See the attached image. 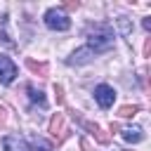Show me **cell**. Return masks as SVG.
I'll return each instance as SVG.
<instances>
[{"label":"cell","instance_id":"cell-1","mask_svg":"<svg viewBox=\"0 0 151 151\" xmlns=\"http://www.w3.org/2000/svg\"><path fill=\"white\" fill-rule=\"evenodd\" d=\"M113 42H116V38H113V31H111L109 26H94V31L87 33V45H85V47H87L90 52L99 54V52L111 50Z\"/></svg>","mask_w":151,"mask_h":151},{"label":"cell","instance_id":"cell-2","mask_svg":"<svg viewBox=\"0 0 151 151\" xmlns=\"http://www.w3.org/2000/svg\"><path fill=\"white\" fill-rule=\"evenodd\" d=\"M42 19H45V26H47L50 31H68V28H71L68 14H66L64 9H59V7H50Z\"/></svg>","mask_w":151,"mask_h":151},{"label":"cell","instance_id":"cell-3","mask_svg":"<svg viewBox=\"0 0 151 151\" xmlns=\"http://www.w3.org/2000/svg\"><path fill=\"white\" fill-rule=\"evenodd\" d=\"M94 99H97V104H99L101 109H111L113 101H116V90H113L111 85L101 83V85L94 87Z\"/></svg>","mask_w":151,"mask_h":151},{"label":"cell","instance_id":"cell-4","mask_svg":"<svg viewBox=\"0 0 151 151\" xmlns=\"http://www.w3.org/2000/svg\"><path fill=\"white\" fill-rule=\"evenodd\" d=\"M14 78H17V66H14V61H12L9 57L0 54V85H9V83H14Z\"/></svg>","mask_w":151,"mask_h":151},{"label":"cell","instance_id":"cell-5","mask_svg":"<svg viewBox=\"0 0 151 151\" xmlns=\"http://www.w3.org/2000/svg\"><path fill=\"white\" fill-rule=\"evenodd\" d=\"M2 149L5 151H28V144L21 134H7L2 139Z\"/></svg>","mask_w":151,"mask_h":151},{"label":"cell","instance_id":"cell-6","mask_svg":"<svg viewBox=\"0 0 151 151\" xmlns=\"http://www.w3.org/2000/svg\"><path fill=\"white\" fill-rule=\"evenodd\" d=\"M92 57H94V52H90L87 47H80V50H76V52L66 59V64H68V66H80V64L92 61Z\"/></svg>","mask_w":151,"mask_h":151},{"label":"cell","instance_id":"cell-7","mask_svg":"<svg viewBox=\"0 0 151 151\" xmlns=\"http://www.w3.org/2000/svg\"><path fill=\"white\" fill-rule=\"evenodd\" d=\"M64 130H66L64 116H61V113H54L52 120H50V132H52V137H54L57 142H61V139H64Z\"/></svg>","mask_w":151,"mask_h":151},{"label":"cell","instance_id":"cell-8","mask_svg":"<svg viewBox=\"0 0 151 151\" xmlns=\"http://www.w3.org/2000/svg\"><path fill=\"white\" fill-rule=\"evenodd\" d=\"M120 137H123L125 142H130V144H137V142L144 139V130H142L139 125H127V127L120 130Z\"/></svg>","mask_w":151,"mask_h":151},{"label":"cell","instance_id":"cell-9","mask_svg":"<svg viewBox=\"0 0 151 151\" xmlns=\"http://www.w3.org/2000/svg\"><path fill=\"white\" fill-rule=\"evenodd\" d=\"M28 151H52V144L45 142L42 137H33L31 144H28Z\"/></svg>","mask_w":151,"mask_h":151},{"label":"cell","instance_id":"cell-10","mask_svg":"<svg viewBox=\"0 0 151 151\" xmlns=\"http://www.w3.org/2000/svg\"><path fill=\"white\" fill-rule=\"evenodd\" d=\"M26 92H28V97H31V101H33V104H40V106H45V104H47V99H45L42 90H35L33 85H28V87H26Z\"/></svg>","mask_w":151,"mask_h":151},{"label":"cell","instance_id":"cell-11","mask_svg":"<svg viewBox=\"0 0 151 151\" xmlns=\"http://www.w3.org/2000/svg\"><path fill=\"white\" fill-rule=\"evenodd\" d=\"M116 24H118V28H120V33H123V35H130V33H132V26H130L127 17H120Z\"/></svg>","mask_w":151,"mask_h":151},{"label":"cell","instance_id":"cell-12","mask_svg":"<svg viewBox=\"0 0 151 151\" xmlns=\"http://www.w3.org/2000/svg\"><path fill=\"white\" fill-rule=\"evenodd\" d=\"M26 66H28L31 71H35V73H47V64H38V61L28 59V61H26Z\"/></svg>","mask_w":151,"mask_h":151},{"label":"cell","instance_id":"cell-13","mask_svg":"<svg viewBox=\"0 0 151 151\" xmlns=\"http://www.w3.org/2000/svg\"><path fill=\"white\" fill-rule=\"evenodd\" d=\"M139 111V106H123L120 111H118V116H123V118H130V116H134Z\"/></svg>","mask_w":151,"mask_h":151},{"label":"cell","instance_id":"cell-14","mask_svg":"<svg viewBox=\"0 0 151 151\" xmlns=\"http://www.w3.org/2000/svg\"><path fill=\"white\" fill-rule=\"evenodd\" d=\"M54 90H57V101H59V104H61V101H64V97H61V87H59V85H57V87H54Z\"/></svg>","mask_w":151,"mask_h":151},{"label":"cell","instance_id":"cell-15","mask_svg":"<svg viewBox=\"0 0 151 151\" xmlns=\"http://www.w3.org/2000/svg\"><path fill=\"white\" fill-rule=\"evenodd\" d=\"M5 113H7V111H5V109H2V106H0V125H2V123H5V120H7V116H5Z\"/></svg>","mask_w":151,"mask_h":151},{"label":"cell","instance_id":"cell-16","mask_svg":"<svg viewBox=\"0 0 151 151\" xmlns=\"http://www.w3.org/2000/svg\"><path fill=\"white\" fill-rule=\"evenodd\" d=\"M149 19H151V17H146V19H144V28H146V31H151V21H149Z\"/></svg>","mask_w":151,"mask_h":151}]
</instances>
